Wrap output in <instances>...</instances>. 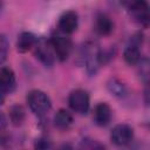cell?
<instances>
[{
  "mask_svg": "<svg viewBox=\"0 0 150 150\" xmlns=\"http://www.w3.org/2000/svg\"><path fill=\"white\" fill-rule=\"evenodd\" d=\"M26 101H27L28 107L32 110V112H34L38 116H42L52 107V101H50L49 96L45 91L39 90V89L30 90L27 94Z\"/></svg>",
  "mask_w": 150,
  "mask_h": 150,
  "instance_id": "6da1fadb",
  "label": "cell"
},
{
  "mask_svg": "<svg viewBox=\"0 0 150 150\" xmlns=\"http://www.w3.org/2000/svg\"><path fill=\"white\" fill-rule=\"evenodd\" d=\"M49 43L52 46V49L54 52L55 59L63 62L66 61L71 50H73V41L70 38L62 35V34H55L49 39Z\"/></svg>",
  "mask_w": 150,
  "mask_h": 150,
  "instance_id": "7a4b0ae2",
  "label": "cell"
},
{
  "mask_svg": "<svg viewBox=\"0 0 150 150\" xmlns=\"http://www.w3.org/2000/svg\"><path fill=\"white\" fill-rule=\"evenodd\" d=\"M128 11L134 22H136L137 25L144 28L149 26L150 14H149V6L145 1L138 0V1L130 2L128 6Z\"/></svg>",
  "mask_w": 150,
  "mask_h": 150,
  "instance_id": "3957f363",
  "label": "cell"
},
{
  "mask_svg": "<svg viewBox=\"0 0 150 150\" xmlns=\"http://www.w3.org/2000/svg\"><path fill=\"white\" fill-rule=\"evenodd\" d=\"M69 108L77 114H87L90 105V98L88 91L83 89H75L68 96Z\"/></svg>",
  "mask_w": 150,
  "mask_h": 150,
  "instance_id": "277c9868",
  "label": "cell"
},
{
  "mask_svg": "<svg viewBox=\"0 0 150 150\" xmlns=\"http://www.w3.org/2000/svg\"><path fill=\"white\" fill-rule=\"evenodd\" d=\"M34 55L45 67H53L55 62V55L49 43V40L38 39V42L34 47Z\"/></svg>",
  "mask_w": 150,
  "mask_h": 150,
  "instance_id": "5b68a950",
  "label": "cell"
},
{
  "mask_svg": "<svg viewBox=\"0 0 150 150\" xmlns=\"http://www.w3.org/2000/svg\"><path fill=\"white\" fill-rule=\"evenodd\" d=\"M110 139L117 146L128 145L134 139V129L129 124H125V123L117 124L111 130Z\"/></svg>",
  "mask_w": 150,
  "mask_h": 150,
  "instance_id": "8992f818",
  "label": "cell"
},
{
  "mask_svg": "<svg viewBox=\"0 0 150 150\" xmlns=\"http://www.w3.org/2000/svg\"><path fill=\"white\" fill-rule=\"evenodd\" d=\"M79 26V15L75 11L63 12L57 21V28L63 34H71L77 29Z\"/></svg>",
  "mask_w": 150,
  "mask_h": 150,
  "instance_id": "52a82bcc",
  "label": "cell"
},
{
  "mask_svg": "<svg viewBox=\"0 0 150 150\" xmlns=\"http://www.w3.org/2000/svg\"><path fill=\"white\" fill-rule=\"evenodd\" d=\"M16 88V77L12 68L1 67L0 68V89L7 95L12 94Z\"/></svg>",
  "mask_w": 150,
  "mask_h": 150,
  "instance_id": "ba28073f",
  "label": "cell"
},
{
  "mask_svg": "<svg viewBox=\"0 0 150 150\" xmlns=\"http://www.w3.org/2000/svg\"><path fill=\"white\" fill-rule=\"evenodd\" d=\"M111 117H112V111L108 103L100 102L98 104H96V107L94 108V114H93V118L96 125L107 127L110 123Z\"/></svg>",
  "mask_w": 150,
  "mask_h": 150,
  "instance_id": "9c48e42d",
  "label": "cell"
},
{
  "mask_svg": "<svg viewBox=\"0 0 150 150\" xmlns=\"http://www.w3.org/2000/svg\"><path fill=\"white\" fill-rule=\"evenodd\" d=\"M94 28L96 33L101 36H107L112 33L114 30V22L111 18L104 13H98L95 18V23Z\"/></svg>",
  "mask_w": 150,
  "mask_h": 150,
  "instance_id": "30bf717a",
  "label": "cell"
},
{
  "mask_svg": "<svg viewBox=\"0 0 150 150\" xmlns=\"http://www.w3.org/2000/svg\"><path fill=\"white\" fill-rule=\"evenodd\" d=\"M38 42V38L30 32H22L16 40V50L19 53H27L33 49Z\"/></svg>",
  "mask_w": 150,
  "mask_h": 150,
  "instance_id": "8fae6325",
  "label": "cell"
},
{
  "mask_svg": "<svg viewBox=\"0 0 150 150\" xmlns=\"http://www.w3.org/2000/svg\"><path fill=\"white\" fill-rule=\"evenodd\" d=\"M54 124L60 130H66L73 124V116L66 109H59L54 116Z\"/></svg>",
  "mask_w": 150,
  "mask_h": 150,
  "instance_id": "7c38bea8",
  "label": "cell"
},
{
  "mask_svg": "<svg viewBox=\"0 0 150 150\" xmlns=\"http://www.w3.org/2000/svg\"><path fill=\"white\" fill-rule=\"evenodd\" d=\"M123 59L130 66L138 64L141 59H142L139 47H136V46H132V45H128L127 48L123 52Z\"/></svg>",
  "mask_w": 150,
  "mask_h": 150,
  "instance_id": "4fadbf2b",
  "label": "cell"
},
{
  "mask_svg": "<svg viewBox=\"0 0 150 150\" xmlns=\"http://www.w3.org/2000/svg\"><path fill=\"white\" fill-rule=\"evenodd\" d=\"M26 118V111L22 105L14 104L9 108V121L13 125L20 127Z\"/></svg>",
  "mask_w": 150,
  "mask_h": 150,
  "instance_id": "5bb4252c",
  "label": "cell"
},
{
  "mask_svg": "<svg viewBox=\"0 0 150 150\" xmlns=\"http://www.w3.org/2000/svg\"><path fill=\"white\" fill-rule=\"evenodd\" d=\"M107 88L111 95L115 97H123L127 94V88L123 82H121L117 79H110L107 83Z\"/></svg>",
  "mask_w": 150,
  "mask_h": 150,
  "instance_id": "9a60e30c",
  "label": "cell"
},
{
  "mask_svg": "<svg viewBox=\"0 0 150 150\" xmlns=\"http://www.w3.org/2000/svg\"><path fill=\"white\" fill-rule=\"evenodd\" d=\"M77 150H105V146L101 142L87 137L81 141Z\"/></svg>",
  "mask_w": 150,
  "mask_h": 150,
  "instance_id": "2e32d148",
  "label": "cell"
},
{
  "mask_svg": "<svg viewBox=\"0 0 150 150\" xmlns=\"http://www.w3.org/2000/svg\"><path fill=\"white\" fill-rule=\"evenodd\" d=\"M50 148H52V141L46 136H41L36 138L34 142L35 150H50Z\"/></svg>",
  "mask_w": 150,
  "mask_h": 150,
  "instance_id": "e0dca14e",
  "label": "cell"
},
{
  "mask_svg": "<svg viewBox=\"0 0 150 150\" xmlns=\"http://www.w3.org/2000/svg\"><path fill=\"white\" fill-rule=\"evenodd\" d=\"M138 64H139V76L144 81V83H148V79H149V61H148V59L146 57L141 59Z\"/></svg>",
  "mask_w": 150,
  "mask_h": 150,
  "instance_id": "ac0fdd59",
  "label": "cell"
},
{
  "mask_svg": "<svg viewBox=\"0 0 150 150\" xmlns=\"http://www.w3.org/2000/svg\"><path fill=\"white\" fill-rule=\"evenodd\" d=\"M8 148H11V139L8 136L1 132L0 134V150H8Z\"/></svg>",
  "mask_w": 150,
  "mask_h": 150,
  "instance_id": "d6986e66",
  "label": "cell"
},
{
  "mask_svg": "<svg viewBox=\"0 0 150 150\" xmlns=\"http://www.w3.org/2000/svg\"><path fill=\"white\" fill-rule=\"evenodd\" d=\"M7 124H8V121H7V117L4 112L0 111V134L4 132L7 128Z\"/></svg>",
  "mask_w": 150,
  "mask_h": 150,
  "instance_id": "ffe728a7",
  "label": "cell"
},
{
  "mask_svg": "<svg viewBox=\"0 0 150 150\" xmlns=\"http://www.w3.org/2000/svg\"><path fill=\"white\" fill-rule=\"evenodd\" d=\"M0 50H8V41L4 34H0Z\"/></svg>",
  "mask_w": 150,
  "mask_h": 150,
  "instance_id": "44dd1931",
  "label": "cell"
},
{
  "mask_svg": "<svg viewBox=\"0 0 150 150\" xmlns=\"http://www.w3.org/2000/svg\"><path fill=\"white\" fill-rule=\"evenodd\" d=\"M57 150H74V149H73L71 144H69V143H63V144H61V145L57 148Z\"/></svg>",
  "mask_w": 150,
  "mask_h": 150,
  "instance_id": "7402d4cb",
  "label": "cell"
},
{
  "mask_svg": "<svg viewBox=\"0 0 150 150\" xmlns=\"http://www.w3.org/2000/svg\"><path fill=\"white\" fill-rule=\"evenodd\" d=\"M6 57H7V50H0V66L5 62Z\"/></svg>",
  "mask_w": 150,
  "mask_h": 150,
  "instance_id": "603a6c76",
  "label": "cell"
},
{
  "mask_svg": "<svg viewBox=\"0 0 150 150\" xmlns=\"http://www.w3.org/2000/svg\"><path fill=\"white\" fill-rule=\"evenodd\" d=\"M5 98H6V95H5V94L1 91V89H0V105H2V104H4Z\"/></svg>",
  "mask_w": 150,
  "mask_h": 150,
  "instance_id": "cb8c5ba5",
  "label": "cell"
},
{
  "mask_svg": "<svg viewBox=\"0 0 150 150\" xmlns=\"http://www.w3.org/2000/svg\"><path fill=\"white\" fill-rule=\"evenodd\" d=\"M1 9H2V2H0V13H1Z\"/></svg>",
  "mask_w": 150,
  "mask_h": 150,
  "instance_id": "d4e9b609",
  "label": "cell"
}]
</instances>
